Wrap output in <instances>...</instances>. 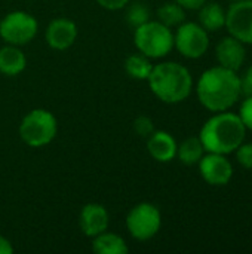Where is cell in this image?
Wrapping results in <instances>:
<instances>
[{"label":"cell","instance_id":"6da1fadb","mask_svg":"<svg viewBox=\"0 0 252 254\" xmlns=\"http://www.w3.org/2000/svg\"><path fill=\"white\" fill-rule=\"evenodd\" d=\"M196 95L202 107L211 113L230 110L244 95L241 76L221 65L209 67L198 79Z\"/></svg>","mask_w":252,"mask_h":254},{"label":"cell","instance_id":"7a4b0ae2","mask_svg":"<svg viewBox=\"0 0 252 254\" xmlns=\"http://www.w3.org/2000/svg\"><path fill=\"white\" fill-rule=\"evenodd\" d=\"M248 129L238 113L230 110L212 113V116L202 125L199 138L205 152L232 155L247 138Z\"/></svg>","mask_w":252,"mask_h":254},{"label":"cell","instance_id":"3957f363","mask_svg":"<svg viewBox=\"0 0 252 254\" xmlns=\"http://www.w3.org/2000/svg\"><path fill=\"white\" fill-rule=\"evenodd\" d=\"M147 83L156 98L166 104H178L186 101L195 86L190 70L175 61L154 64Z\"/></svg>","mask_w":252,"mask_h":254},{"label":"cell","instance_id":"277c9868","mask_svg":"<svg viewBox=\"0 0 252 254\" xmlns=\"http://www.w3.org/2000/svg\"><path fill=\"white\" fill-rule=\"evenodd\" d=\"M134 43L143 55L150 60H160L174 49V31L157 19H150L134 28Z\"/></svg>","mask_w":252,"mask_h":254},{"label":"cell","instance_id":"5b68a950","mask_svg":"<svg viewBox=\"0 0 252 254\" xmlns=\"http://www.w3.org/2000/svg\"><path fill=\"white\" fill-rule=\"evenodd\" d=\"M18 132L27 146L45 147L55 140L58 121L55 115L46 109H33L21 119Z\"/></svg>","mask_w":252,"mask_h":254},{"label":"cell","instance_id":"8992f818","mask_svg":"<svg viewBox=\"0 0 252 254\" xmlns=\"http://www.w3.org/2000/svg\"><path fill=\"white\" fill-rule=\"evenodd\" d=\"M125 223L134 240L149 241L154 238L162 228V213L151 202H140L129 210Z\"/></svg>","mask_w":252,"mask_h":254},{"label":"cell","instance_id":"52a82bcc","mask_svg":"<svg viewBox=\"0 0 252 254\" xmlns=\"http://www.w3.org/2000/svg\"><path fill=\"white\" fill-rule=\"evenodd\" d=\"M209 33L193 21H184L174 33V48L187 60H199L209 49Z\"/></svg>","mask_w":252,"mask_h":254},{"label":"cell","instance_id":"ba28073f","mask_svg":"<svg viewBox=\"0 0 252 254\" xmlns=\"http://www.w3.org/2000/svg\"><path fill=\"white\" fill-rule=\"evenodd\" d=\"M37 30V19L25 10L9 12L0 21V37L7 45H27L36 37Z\"/></svg>","mask_w":252,"mask_h":254},{"label":"cell","instance_id":"9c48e42d","mask_svg":"<svg viewBox=\"0 0 252 254\" xmlns=\"http://www.w3.org/2000/svg\"><path fill=\"white\" fill-rule=\"evenodd\" d=\"M198 168L203 182L215 188L227 186L235 174V168L232 161L229 159V155L212 152H205L198 164Z\"/></svg>","mask_w":252,"mask_h":254},{"label":"cell","instance_id":"30bf717a","mask_svg":"<svg viewBox=\"0 0 252 254\" xmlns=\"http://www.w3.org/2000/svg\"><path fill=\"white\" fill-rule=\"evenodd\" d=\"M224 28L244 45H252V0L232 1L226 10Z\"/></svg>","mask_w":252,"mask_h":254},{"label":"cell","instance_id":"8fae6325","mask_svg":"<svg viewBox=\"0 0 252 254\" xmlns=\"http://www.w3.org/2000/svg\"><path fill=\"white\" fill-rule=\"evenodd\" d=\"M46 43L55 51H67L77 39V25L70 18H55L49 22L45 31Z\"/></svg>","mask_w":252,"mask_h":254},{"label":"cell","instance_id":"7c38bea8","mask_svg":"<svg viewBox=\"0 0 252 254\" xmlns=\"http://www.w3.org/2000/svg\"><path fill=\"white\" fill-rule=\"evenodd\" d=\"M79 226L80 231L89 238L102 234L110 226L108 210L98 202H89L83 205L79 214Z\"/></svg>","mask_w":252,"mask_h":254},{"label":"cell","instance_id":"4fadbf2b","mask_svg":"<svg viewBox=\"0 0 252 254\" xmlns=\"http://www.w3.org/2000/svg\"><path fill=\"white\" fill-rule=\"evenodd\" d=\"M215 58L218 65L239 71L247 60V45L229 34L217 43Z\"/></svg>","mask_w":252,"mask_h":254},{"label":"cell","instance_id":"5bb4252c","mask_svg":"<svg viewBox=\"0 0 252 254\" xmlns=\"http://www.w3.org/2000/svg\"><path fill=\"white\" fill-rule=\"evenodd\" d=\"M178 143L172 134L162 129H154L151 135L147 137V152L149 155L160 164H168L177 158Z\"/></svg>","mask_w":252,"mask_h":254},{"label":"cell","instance_id":"9a60e30c","mask_svg":"<svg viewBox=\"0 0 252 254\" xmlns=\"http://www.w3.org/2000/svg\"><path fill=\"white\" fill-rule=\"evenodd\" d=\"M27 67V57L19 46L7 45L0 48V73L4 76H18Z\"/></svg>","mask_w":252,"mask_h":254},{"label":"cell","instance_id":"2e32d148","mask_svg":"<svg viewBox=\"0 0 252 254\" xmlns=\"http://www.w3.org/2000/svg\"><path fill=\"white\" fill-rule=\"evenodd\" d=\"M199 24L208 31L214 33L226 25V9L217 1H206L199 9Z\"/></svg>","mask_w":252,"mask_h":254},{"label":"cell","instance_id":"e0dca14e","mask_svg":"<svg viewBox=\"0 0 252 254\" xmlns=\"http://www.w3.org/2000/svg\"><path fill=\"white\" fill-rule=\"evenodd\" d=\"M91 247L95 254H126L129 252L126 241L120 235L108 232V229L94 237Z\"/></svg>","mask_w":252,"mask_h":254},{"label":"cell","instance_id":"ac0fdd59","mask_svg":"<svg viewBox=\"0 0 252 254\" xmlns=\"http://www.w3.org/2000/svg\"><path fill=\"white\" fill-rule=\"evenodd\" d=\"M205 155V147L199 137H189L178 144L177 158L184 165H198L202 156Z\"/></svg>","mask_w":252,"mask_h":254},{"label":"cell","instance_id":"d6986e66","mask_svg":"<svg viewBox=\"0 0 252 254\" xmlns=\"http://www.w3.org/2000/svg\"><path fill=\"white\" fill-rule=\"evenodd\" d=\"M153 63L149 57L143 55L141 52L138 54H131L125 60V71L126 74L134 79V80H146L149 79L151 70H153Z\"/></svg>","mask_w":252,"mask_h":254},{"label":"cell","instance_id":"ffe728a7","mask_svg":"<svg viewBox=\"0 0 252 254\" xmlns=\"http://www.w3.org/2000/svg\"><path fill=\"white\" fill-rule=\"evenodd\" d=\"M156 15H157V21L169 28H174V27L177 28L180 24L186 21V9L181 7L177 1L163 3L157 9Z\"/></svg>","mask_w":252,"mask_h":254},{"label":"cell","instance_id":"44dd1931","mask_svg":"<svg viewBox=\"0 0 252 254\" xmlns=\"http://www.w3.org/2000/svg\"><path fill=\"white\" fill-rule=\"evenodd\" d=\"M125 19L131 28H137L144 22L150 21V10L143 3H128L126 4V15Z\"/></svg>","mask_w":252,"mask_h":254},{"label":"cell","instance_id":"7402d4cb","mask_svg":"<svg viewBox=\"0 0 252 254\" xmlns=\"http://www.w3.org/2000/svg\"><path fill=\"white\" fill-rule=\"evenodd\" d=\"M238 164L245 168V170H252V143L244 141L235 152Z\"/></svg>","mask_w":252,"mask_h":254},{"label":"cell","instance_id":"603a6c76","mask_svg":"<svg viewBox=\"0 0 252 254\" xmlns=\"http://www.w3.org/2000/svg\"><path fill=\"white\" fill-rule=\"evenodd\" d=\"M134 131H135L140 137H143V138H147L149 135H151L153 131H154V124H153L151 118H149V116H146V115L138 116V118L134 121Z\"/></svg>","mask_w":252,"mask_h":254},{"label":"cell","instance_id":"cb8c5ba5","mask_svg":"<svg viewBox=\"0 0 252 254\" xmlns=\"http://www.w3.org/2000/svg\"><path fill=\"white\" fill-rule=\"evenodd\" d=\"M238 115H239L241 121L244 122L245 128L248 131H252V94L251 95H247L242 100Z\"/></svg>","mask_w":252,"mask_h":254},{"label":"cell","instance_id":"d4e9b609","mask_svg":"<svg viewBox=\"0 0 252 254\" xmlns=\"http://www.w3.org/2000/svg\"><path fill=\"white\" fill-rule=\"evenodd\" d=\"M131 0H97V3L107 10H119L126 7Z\"/></svg>","mask_w":252,"mask_h":254},{"label":"cell","instance_id":"484cf974","mask_svg":"<svg viewBox=\"0 0 252 254\" xmlns=\"http://www.w3.org/2000/svg\"><path fill=\"white\" fill-rule=\"evenodd\" d=\"M242 80V92L247 95L252 94V64L245 70V74L241 76Z\"/></svg>","mask_w":252,"mask_h":254},{"label":"cell","instance_id":"4316f807","mask_svg":"<svg viewBox=\"0 0 252 254\" xmlns=\"http://www.w3.org/2000/svg\"><path fill=\"white\" fill-rule=\"evenodd\" d=\"M177 1L181 7H184L186 10H198L202 4H205L208 0H174Z\"/></svg>","mask_w":252,"mask_h":254},{"label":"cell","instance_id":"83f0119b","mask_svg":"<svg viewBox=\"0 0 252 254\" xmlns=\"http://www.w3.org/2000/svg\"><path fill=\"white\" fill-rule=\"evenodd\" d=\"M12 253H13V246H12V243H10L6 237L0 235V254Z\"/></svg>","mask_w":252,"mask_h":254},{"label":"cell","instance_id":"f1b7e54d","mask_svg":"<svg viewBox=\"0 0 252 254\" xmlns=\"http://www.w3.org/2000/svg\"><path fill=\"white\" fill-rule=\"evenodd\" d=\"M229 1H238V0H229Z\"/></svg>","mask_w":252,"mask_h":254}]
</instances>
